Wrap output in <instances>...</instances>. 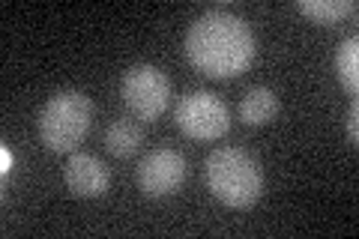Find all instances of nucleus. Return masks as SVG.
Listing matches in <instances>:
<instances>
[{
  "label": "nucleus",
  "instance_id": "1a4fd4ad",
  "mask_svg": "<svg viewBox=\"0 0 359 239\" xmlns=\"http://www.w3.org/2000/svg\"><path fill=\"white\" fill-rule=\"evenodd\" d=\"M297 9L314 25H339L341 18L356 13V0H297Z\"/></svg>",
  "mask_w": 359,
  "mask_h": 239
},
{
  "label": "nucleus",
  "instance_id": "9d476101",
  "mask_svg": "<svg viewBox=\"0 0 359 239\" xmlns=\"http://www.w3.org/2000/svg\"><path fill=\"white\" fill-rule=\"evenodd\" d=\"M141 141H144V132H141V126L138 123H132V120H114L108 126V132H105V146H108V153L111 156H117V158H129L135 150L141 146Z\"/></svg>",
  "mask_w": 359,
  "mask_h": 239
},
{
  "label": "nucleus",
  "instance_id": "9b49d317",
  "mask_svg": "<svg viewBox=\"0 0 359 239\" xmlns=\"http://www.w3.org/2000/svg\"><path fill=\"white\" fill-rule=\"evenodd\" d=\"M335 72H339V81L347 93H356L359 90V39L347 36L339 42V51H335Z\"/></svg>",
  "mask_w": 359,
  "mask_h": 239
},
{
  "label": "nucleus",
  "instance_id": "f257e3e1",
  "mask_svg": "<svg viewBox=\"0 0 359 239\" xmlns=\"http://www.w3.org/2000/svg\"><path fill=\"white\" fill-rule=\"evenodd\" d=\"M257 39L252 25L228 9H207L186 33V57L201 75L228 81L252 66Z\"/></svg>",
  "mask_w": 359,
  "mask_h": 239
},
{
  "label": "nucleus",
  "instance_id": "f03ea898",
  "mask_svg": "<svg viewBox=\"0 0 359 239\" xmlns=\"http://www.w3.org/2000/svg\"><path fill=\"white\" fill-rule=\"evenodd\" d=\"M204 179L210 195L231 210H245L264 195V170L243 146H219L207 156Z\"/></svg>",
  "mask_w": 359,
  "mask_h": 239
},
{
  "label": "nucleus",
  "instance_id": "f8f14e48",
  "mask_svg": "<svg viewBox=\"0 0 359 239\" xmlns=\"http://www.w3.org/2000/svg\"><path fill=\"white\" fill-rule=\"evenodd\" d=\"M344 129H347V141L356 144L359 141V105L351 102V108L344 114Z\"/></svg>",
  "mask_w": 359,
  "mask_h": 239
},
{
  "label": "nucleus",
  "instance_id": "6e6552de",
  "mask_svg": "<svg viewBox=\"0 0 359 239\" xmlns=\"http://www.w3.org/2000/svg\"><path fill=\"white\" fill-rule=\"evenodd\" d=\"M278 108L282 105H278V96L273 87H264V84L252 87L240 102V120L245 126H266L278 114Z\"/></svg>",
  "mask_w": 359,
  "mask_h": 239
},
{
  "label": "nucleus",
  "instance_id": "ddd939ff",
  "mask_svg": "<svg viewBox=\"0 0 359 239\" xmlns=\"http://www.w3.org/2000/svg\"><path fill=\"white\" fill-rule=\"evenodd\" d=\"M0 162H4V168H0V174H4V179H6V177L15 170V156H13V150H9L6 144L0 146Z\"/></svg>",
  "mask_w": 359,
  "mask_h": 239
},
{
  "label": "nucleus",
  "instance_id": "0eeeda50",
  "mask_svg": "<svg viewBox=\"0 0 359 239\" xmlns=\"http://www.w3.org/2000/svg\"><path fill=\"white\" fill-rule=\"evenodd\" d=\"M63 183L69 189L72 198L93 200V198H102L108 191L111 174L99 156L75 150V153H69V158H66V165H63Z\"/></svg>",
  "mask_w": 359,
  "mask_h": 239
},
{
  "label": "nucleus",
  "instance_id": "39448f33",
  "mask_svg": "<svg viewBox=\"0 0 359 239\" xmlns=\"http://www.w3.org/2000/svg\"><path fill=\"white\" fill-rule=\"evenodd\" d=\"M177 129L192 141H219L231 129V111L224 99L210 90H192L177 105Z\"/></svg>",
  "mask_w": 359,
  "mask_h": 239
},
{
  "label": "nucleus",
  "instance_id": "20e7f679",
  "mask_svg": "<svg viewBox=\"0 0 359 239\" xmlns=\"http://www.w3.org/2000/svg\"><path fill=\"white\" fill-rule=\"evenodd\" d=\"M120 96L138 120H159L171 102V78L153 63H135L123 75Z\"/></svg>",
  "mask_w": 359,
  "mask_h": 239
},
{
  "label": "nucleus",
  "instance_id": "423d86ee",
  "mask_svg": "<svg viewBox=\"0 0 359 239\" xmlns=\"http://www.w3.org/2000/svg\"><path fill=\"white\" fill-rule=\"evenodd\" d=\"M186 156L180 150H171V146H162V150H150L141 158L135 179L147 198H168L186 183Z\"/></svg>",
  "mask_w": 359,
  "mask_h": 239
},
{
  "label": "nucleus",
  "instance_id": "7ed1b4c3",
  "mask_svg": "<svg viewBox=\"0 0 359 239\" xmlns=\"http://www.w3.org/2000/svg\"><path fill=\"white\" fill-rule=\"evenodd\" d=\"M93 126V102L81 90H57L36 117L39 141L51 153H75Z\"/></svg>",
  "mask_w": 359,
  "mask_h": 239
}]
</instances>
